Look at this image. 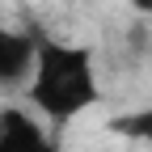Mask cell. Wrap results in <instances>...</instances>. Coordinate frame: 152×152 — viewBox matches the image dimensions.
<instances>
[{
  "label": "cell",
  "mask_w": 152,
  "mask_h": 152,
  "mask_svg": "<svg viewBox=\"0 0 152 152\" xmlns=\"http://www.w3.org/2000/svg\"><path fill=\"white\" fill-rule=\"evenodd\" d=\"M26 97L38 110V118L51 123V127H68L80 114H89L102 102V80H97L93 51L80 47V42H64V38L38 34Z\"/></svg>",
  "instance_id": "obj_1"
},
{
  "label": "cell",
  "mask_w": 152,
  "mask_h": 152,
  "mask_svg": "<svg viewBox=\"0 0 152 152\" xmlns=\"http://www.w3.org/2000/svg\"><path fill=\"white\" fill-rule=\"evenodd\" d=\"M34 51H38L34 30H17V26L0 21V89L4 93L26 89L30 68H34Z\"/></svg>",
  "instance_id": "obj_2"
},
{
  "label": "cell",
  "mask_w": 152,
  "mask_h": 152,
  "mask_svg": "<svg viewBox=\"0 0 152 152\" xmlns=\"http://www.w3.org/2000/svg\"><path fill=\"white\" fill-rule=\"evenodd\" d=\"M0 152H59L51 131L38 123V114L21 106H0Z\"/></svg>",
  "instance_id": "obj_3"
},
{
  "label": "cell",
  "mask_w": 152,
  "mask_h": 152,
  "mask_svg": "<svg viewBox=\"0 0 152 152\" xmlns=\"http://www.w3.org/2000/svg\"><path fill=\"white\" fill-rule=\"evenodd\" d=\"M110 127L118 131V135H127V140L152 148V106H148V110H131V114H123V118H114Z\"/></svg>",
  "instance_id": "obj_4"
},
{
  "label": "cell",
  "mask_w": 152,
  "mask_h": 152,
  "mask_svg": "<svg viewBox=\"0 0 152 152\" xmlns=\"http://www.w3.org/2000/svg\"><path fill=\"white\" fill-rule=\"evenodd\" d=\"M127 4H131V9H135L140 17H152V0H127Z\"/></svg>",
  "instance_id": "obj_5"
}]
</instances>
